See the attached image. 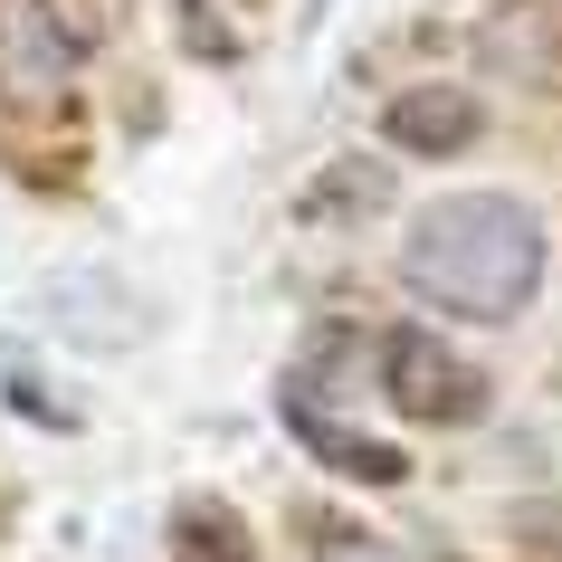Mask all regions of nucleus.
<instances>
[{
  "label": "nucleus",
  "mask_w": 562,
  "mask_h": 562,
  "mask_svg": "<svg viewBox=\"0 0 562 562\" xmlns=\"http://www.w3.org/2000/svg\"><path fill=\"white\" fill-rule=\"evenodd\" d=\"M372 372H382L391 411L419 419V429H468V419H486V372H476V362H458L439 334H411V325L382 334Z\"/></svg>",
  "instance_id": "f03ea898"
},
{
  "label": "nucleus",
  "mask_w": 562,
  "mask_h": 562,
  "mask_svg": "<svg viewBox=\"0 0 562 562\" xmlns=\"http://www.w3.org/2000/svg\"><path fill=\"white\" fill-rule=\"evenodd\" d=\"M382 134L401 153H429V162H448V153H468L476 134H486V105L458 87H411L401 105H382Z\"/></svg>",
  "instance_id": "20e7f679"
},
{
  "label": "nucleus",
  "mask_w": 562,
  "mask_h": 562,
  "mask_svg": "<svg viewBox=\"0 0 562 562\" xmlns=\"http://www.w3.org/2000/svg\"><path fill=\"white\" fill-rule=\"evenodd\" d=\"M286 429H296V439L315 448L325 468L362 476V486H401V476H411V458H401V448H382V439H353V429H334L315 391H296V401H286Z\"/></svg>",
  "instance_id": "39448f33"
},
{
  "label": "nucleus",
  "mask_w": 562,
  "mask_h": 562,
  "mask_svg": "<svg viewBox=\"0 0 562 562\" xmlns=\"http://www.w3.org/2000/svg\"><path fill=\"white\" fill-rule=\"evenodd\" d=\"M315 562H401V553H391L382 533H362V525H325L315 533Z\"/></svg>",
  "instance_id": "423d86ee"
},
{
  "label": "nucleus",
  "mask_w": 562,
  "mask_h": 562,
  "mask_svg": "<svg viewBox=\"0 0 562 562\" xmlns=\"http://www.w3.org/2000/svg\"><path fill=\"white\" fill-rule=\"evenodd\" d=\"M401 277L458 325H515L543 286V220L505 191H448L411 220Z\"/></svg>",
  "instance_id": "f257e3e1"
},
{
  "label": "nucleus",
  "mask_w": 562,
  "mask_h": 562,
  "mask_svg": "<svg viewBox=\"0 0 562 562\" xmlns=\"http://www.w3.org/2000/svg\"><path fill=\"white\" fill-rule=\"evenodd\" d=\"M77 58H87V38L58 20V0H0V95L58 105Z\"/></svg>",
  "instance_id": "7ed1b4c3"
}]
</instances>
